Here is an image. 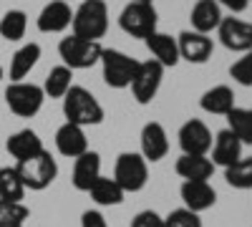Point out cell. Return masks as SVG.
I'll list each match as a JSON object with an SVG mask.
<instances>
[{
	"mask_svg": "<svg viewBox=\"0 0 252 227\" xmlns=\"http://www.w3.org/2000/svg\"><path fill=\"white\" fill-rule=\"evenodd\" d=\"M63 116H66L68 124H76L81 129L96 127V124L103 121V106L83 86H71L68 94L63 96Z\"/></svg>",
	"mask_w": 252,
	"mask_h": 227,
	"instance_id": "6da1fadb",
	"label": "cell"
},
{
	"mask_svg": "<svg viewBox=\"0 0 252 227\" xmlns=\"http://www.w3.org/2000/svg\"><path fill=\"white\" fill-rule=\"evenodd\" d=\"M73 35L83 40H98L109 31V8L103 0H83L71 20Z\"/></svg>",
	"mask_w": 252,
	"mask_h": 227,
	"instance_id": "7a4b0ae2",
	"label": "cell"
},
{
	"mask_svg": "<svg viewBox=\"0 0 252 227\" xmlns=\"http://www.w3.org/2000/svg\"><path fill=\"white\" fill-rule=\"evenodd\" d=\"M98 64H101V71H103V81H106V86H111V89L131 86V81L139 71L136 58L126 56L121 51H114V48H103Z\"/></svg>",
	"mask_w": 252,
	"mask_h": 227,
	"instance_id": "3957f363",
	"label": "cell"
},
{
	"mask_svg": "<svg viewBox=\"0 0 252 227\" xmlns=\"http://www.w3.org/2000/svg\"><path fill=\"white\" fill-rule=\"evenodd\" d=\"M15 169H18L20 179H23L26 190H35V192L51 187L53 179L58 177V164L51 157V152H46V149L38 152L31 159H26V162H18Z\"/></svg>",
	"mask_w": 252,
	"mask_h": 227,
	"instance_id": "277c9868",
	"label": "cell"
},
{
	"mask_svg": "<svg viewBox=\"0 0 252 227\" xmlns=\"http://www.w3.org/2000/svg\"><path fill=\"white\" fill-rule=\"evenodd\" d=\"M114 179L124 192H139L146 187V179H149V162L136 152H124L116 159Z\"/></svg>",
	"mask_w": 252,
	"mask_h": 227,
	"instance_id": "5b68a950",
	"label": "cell"
},
{
	"mask_svg": "<svg viewBox=\"0 0 252 227\" xmlns=\"http://www.w3.org/2000/svg\"><path fill=\"white\" fill-rule=\"evenodd\" d=\"M101 43L98 40H83L78 35H68L58 43V53L63 58V66H68L71 71L76 68H91L98 64L101 58Z\"/></svg>",
	"mask_w": 252,
	"mask_h": 227,
	"instance_id": "8992f818",
	"label": "cell"
},
{
	"mask_svg": "<svg viewBox=\"0 0 252 227\" xmlns=\"http://www.w3.org/2000/svg\"><path fill=\"white\" fill-rule=\"evenodd\" d=\"M159 15L152 3H129L121 15H119V26L124 33H129L131 38H146L157 31Z\"/></svg>",
	"mask_w": 252,
	"mask_h": 227,
	"instance_id": "52a82bcc",
	"label": "cell"
},
{
	"mask_svg": "<svg viewBox=\"0 0 252 227\" xmlns=\"http://www.w3.org/2000/svg\"><path fill=\"white\" fill-rule=\"evenodd\" d=\"M46 101V94L40 86L35 84H26V81H18V84H10L5 89V104L10 106V111L15 116H23V119H31L40 111Z\"/></svg>",
	"mask_w": 252,
	"mask_h": 227,
	"instance_id": "ba28073f",
	"label": "cell"
},
{
	"mask_svg": "<svg viewBox=\"0 0 252 227\" xmlns=\"http://www.w3.org/2000/svg\"><path fill=\"white\" fill-rule=\"evenodd\" d=\"M161 78H164V66H159L154 58L139 61V71L131 81V94L141 106L154 101V96L159 94V86H161Z\"/></svg>",
	"mask_w": 252,
	"mask_h": 227,
	"instance_id": "9c48e42d",
	"label": "cell"
},
{
	"mask_svg": "<svg viewBox=\"0 0 252 227\" xmlns=\"http://www.w3.org/2000/svg\"><path fill=\"white\" fill-rule=\"evenodd\" d=\"M179 147L189 157H207L212 149V131L207 129V124L199 119H189L179 129Z\"/></svg>",
	"mask_w": 252,
	"mask_h": 227,
	"instance_id": "30bf717a",
	"label": "cell"
},
{
	"mask_svg": "<svg viewBox=\"0 0 252 227\" xmlns=\"http://www.w3.org/2000/svg\"><path fill=\"white\" fill-rule=\"evenodd\" d=\"M217 35L227 51H237V53L252 51V23H245L240 18H222Z\"/></svg>",
	"mask_w": 252,
	"mask_h": 227,
	"instance_id": "8fae6325",
	"label": "cell"
},
{
	"mask_svg": "<svg viewBox=\"0 0 252 227\" xmlns=\"http://www.w3.org/2000/svg\"><path fill=\"white\" fill-rule=\"evenodd\" d=\"M177 46H179V58L189 61V64H207L215 51L212 38L197 31H182L177 38Z\"/></svg>",
	"mask_w": 252,
	"mask_h": 227,
	"instance_id": "7c38bea8",
	"label": "cell"
},
{
	"mask_svg": "<svg viewBox=\"0 0 252 227\" xmlns=\"http://www.w3.org/2000/svg\"><path fill=\"white\" fill-rule=\"evenodd\" d=\"M73 20V10L71 5L66 3V0H53V3H48L43 10H40L35 26L40 33H61L66 31L71 26Z\"/></svg>",
	"mask_w": 252,
	"mask_h": 227,
	"instance_id": "4fadbf2b",
	"label": "cell"
},
{
	"mask_svg": "<svg viewBox=\"0 0 252 227\" xmlns=\"http://www.w3.org/2000/svg\"><path fill=\"white\" fill-rule=\"evenodd\" d=\"M169 152V139L159 121H149L141 129V157L146 162H159Z\"/></svg>",
	"mask_w": 252,
	"mask_h": 227,
	"instance_id": "5bb4252c",
	"label": "cell"
},
{
	"mask_svg": "<svg viewBox=\"0 0 252 227\" xmlns=\"http://www.w3.org/2000/svg\"><path fill=\"white\" fill-rule=\"evenodd\" d=\"M144 40H146V48L152 51V56H154V61H157L159 66H164V68H174L179 61H182V58H179L177 38L166 35V33H161V31H154L152 35H146Z\"/></svg>",
	"mask_w": 252,
	"mask_h": 227,
	"instance_id": "9a60e30c",
	"label": "cell"
},
{
	"mask_svg": "<svg viewBox=\"0 0 252 227\" xmlns=\"http://www.w3.org/2000/svg\"><path fill=\"white\" fill-rule=\"evenodd\" d=\"M56 149H58L63 157L78 159L81 154L89 152V139H86V134H83L81 127L66 121V124H63V127H58V131H56Z\"/></svg>",
	"mask_w": 252,
	"mask_h": 227,
	"instance_id": "2e32d148",
	"label": "cell"
},
{
	"mask_svg": "<svg viewBox=\"0 0 252 227\" xmlns=\"http://www.w3.org/2000/svg\"><path fill=\"white\" fill-rule=\"evenodd\" d=\"M179 192H182V199H184V207L197 212V215L209 210L217 202V192L209 182H184Z\"/></svg>",
	"mask_w": 252,
	"mask_h": 227,
	"instance_id": "e0dca14e",
	"label": "cell"
},
{
	"mask_svg": "<svg viewBox=\"0 0 252 227\" xmlns=\"http://www.w3.org/2000/svg\"><path fill=\"white\" fill-rule=\"evenodd\" d=\"M242 159V144L240 139L229 131V129H222L217 136H215V147H212V164L217 167H232Z\"/></svg>",
	"mask_w": 252,
	"mask_h": 227,
	"instance_id": "ac0fdd59",
	"label": "cell"
},
{
	"mask_svg": "<svg viewBox=\"0 0 252 227\" xmlns=\"http://www.w3.org/2000/svg\"><path fill=\"white\" fill-rule=\"evenodd\" d=\"M189 20H192V31L197 33H212L220 28L222 23V8L217 0H197V5L192 8V15H189Z\"/></svg>",
	"mask_w": 252,
	"mask_h": 227,
	"instance_id": "d6986e66",
	"label": "cell"
},
{
	"mask_svg": "<svg viewBox=\"0 0 252 227\" xmlns=\"http://www.w3.org/2000/svg\"><path fill=\"white\" fill-rule=\"evenodd\" d=\"M101 177V157L96 152L81 154L73 164V187L78 192H89L91 184Z\"/></svg>",
	"mask_w": 252,
	"mask_h": 227,
	"instance_id": "ffe728a7",
	"label": "cell"
},
{
	"mask_svg": "<svg viewBox=\"0 0 252 227\" xmlns=\"http://www.w3.org/2000/svg\"><path fill=\"white\" fill-rule=\"evenodd\" d=\"M177 174L184 179V182H207L209 177L215 174V164L209 157H189V154H182L174 164Z\"/></svg>",
	"mask_w": 252,
	"mask_h": 227,
	"instance_id": "44dd1931",
	"label": "cell"
},
{
	"mask_svg": "<svg viewBox=\"0 0 252 227\" xmlns=\"http://www.w3.org/2000/svg\"><path fill=\"white\" fill-rule=\"evenodd\" d=\"M5 149L10 152L13 159L18 162H26L31 157H35L38 152H43V141H40V136L31 129H20L15 134L8 136V144H5Z\"/></svg>",
	"mask_w": 252,
	"mask_h": 227,
	"instance_id": "7402d4cb",
	"label": "cell"
},
{
	"mask_svg": "<svg viewBox=\"0 0 252 227\" xmlns=\"http://www.w3.org/2000/svg\"><path fill=\"white\" fill-rule=\"evenodd\" d=\"M202 109L207 111V114H217V116H227L229 111L235 109V91L229 89V86H224V84H220V86H212L209 91H204L202 94Z\"/></svg>",
	"mask_w": 252,
	"mask_h": 227,
	"instance_id": "603a6c76",
	"label": "cell"
},
{
	"mask_svg": "<svg viewBox=\"0 0 252 227\" xmlns=\"http://www.w3.org/2000/svg\"><path fill=\"white\" fill-rule=\"evenodd\" d=\"M38 58H40V46L38 43H26L23 48H18L10 58V78H13V84H18V81H23L33 66L38 64Z\"/></svg>",
	"mask_w": 252,
	"mask_h": 227,
	"instance_id": "cb8c5ba5",
	"label": "cell"
},
{
	"mask_svg": "<svg viewBox=\"0 0 252 227\" xmlns=\"http://www.w3.org/2000/svg\"><path fill=\"white\" fill-rule=\"evenodd\" d=\"M91 199L96 204H101V207H116V204L124 202V190L116 184L114 177H98L94 184H91V190H89Z\"/></svg>",
	"mask_w": 252,
	"mask_h": 227,
	"instance_id": "d4e9b609",
	"label": "cell"
},
{
	"mask_svg": "<svg viewBox=\"0 0 252 227\" xmlns=\"http://www.w3.org/2000/svg\"><path fill=\"white\" fill-rule=\"evenodd\" d=\"M26 197V184L15 167H0V199L20 202Z\"/></svg>",
	"mask_w": 252,
	"mask_h": 227,
	"instance_id": "484cf974",
	"label": "cell"
},
{
	"mask_svg": "<svg viewBox=\"0 0 252 227\" xmlns=\"http://www.w3.org/2000/svg\"><path fill=\"white\" fill-rule=\"evenodd\" d=\"M71 78H73V71L68 66H56V68H51V73L46 76L40 89H43V94L51 96V98H63L71 89Z\"/></svg>",
	"mask_w": 252,
	"mask_h": 227,
	"instance_id": "4316f807",
	"label": "cell"
},
{
	"mask_svg": "<svg viewBox=\"0 0 252 227\" xmlns=\"http://www.w3.org/2000/svg\"><path fill=\"white\" fill-rule=\"evenodd\" d=\"M229 131H232L240 144H252V109H232L227 114Z\"/></svg>",
	"mask_w": 252,
	"mask_h": 227,
	"instance_id": "83f0119b",
	"label": "cell"
},
{
	"mask_svg": "<svg viewBox=\"0 0 252 227\" xmlns=\"http://www.w3.org/2000/svg\"><path fill=\"white\" fill-rule=\"evenodd\" d=\"M28 28V15L23 10H8L0 18V35L5 40H20Z\"/></svg>",
	"mask_w": 252,
	"mask_h": 227,
	"instance_id": "f1b7e54d",
	"label": "cell"
},
{
	"mask_svg": "<svg viewBox=\"0 0 252 227\" xmlns=\"http://www.w3.org/2000/svg\"><path fill=\"white\" fill-rule=\"evenodd\" d=\"M224 179L235 190H252V157L240 159L237 164L224 169Z\"/></svg>",
	"mask_w": 252,
	"mask_h": 227,
	"instance_id": "f546056e",
	"label": "cell"
},
{
	"mask_svg": "<svg viewBox=\"0 0 252 227\" xmlns=\"http://www.w3.org/2000/svg\"><path fill=\"white\" fill-rule=\"evenodd\" d=\"M31 210L23 202H5L0 199V227H23Z\"/></svg>",
	"mask_w": 252,
	"mask_h": 227,
	"instance_id": "4dcf8cb0",
	"label": "cell"
},
{
	"mask_svg": "<svg viewBox=\"0 0 252 227\" xmlns=\"http://www.w3.org/2000/svg\"><path fill=\"white\" fill-rule=\"evenodd\" d=\"M164 227H202V220H199L197 212L179 207V210H172L164 217Z\"/></svg>",
	"mask_w": 252,
	"mask_h": 227,
	"instance_id": "1f68e13d",
	"label": "cell"
},
{
	"mask_svg": "<svg viewBox=\"0 0 252 227\" xmlns=\"http://www.w3.org/2000/svg\"><path fill=\"white\" fill-rule=\"evenodd\" d=\"M229 76H232L240 86H252V51H247L242 58H237L229 66Z\"/></svg>",
	"mask_w": 252,
	"mask_h": 227,
	"instance_id": "d6a6232c",
	"label": "cell"
},
{
	"mask_svg": "<svg viewBox=\"0 0 252 227\" xmlns=\"http://www.w3.org/2000/svg\"><path fill=\"white\" fill-rule=\"evenodd\" d=\"M131 227H164V217L157 215L154 210H144L131 220Z\"/></svg>",
	"mask_w": 252,
	"mask_h": 227,
	"instance_id": "836d02e7",
	"label": "cell"
},
{
	"mask_svg": "<svg viewBox=\"0 0 252 227\" xmlns=\"http://www.w3.org/2000/svg\"><path fill=\"white\" fill-rule=\"evenodd\" d=\"M81 227H109V222H106V217H103L101 212L89 210V212L81 215Z\"/></svg>",
	"mask_w": 252,
	"mask_h": 227,
	"instance_id": "e575fe53",
	"label": "cell"
},
{
	"mask_svg": "<svg viewBox=\"0 0 252 227\" xmlns=\"http://www.w3.org/2000/svg\"><path fill=\"white\" fill-rule=\"evenodd\" d=\"M217 3L224 5L227 10H232V13H242V10H247L250 0H217Z\"/></svg>",
	"mask_w": 252,
	"mask_h": 227,
	"instance_id": "d590c367",
	"label": "cell"
},
{
	"mask_svg": "<svg viewBox=\"0 0 252 227\" xmlns=\"http://www.w3.org/2000/svg\"><path fill=\"white\" fill-rule=\"evenodd\" d=\"M129 3H154V0H129Z\"/></svg>",
	"mask_w": 252,
	"mask_h": 227,
	"instance_id": "8d00e7d4",
	"label": "cell"
},
{
	"mask_svg": "<svg viewBox=\"0 0 252 227\" xmlns=\"http://www.w3.org/2000/svg\"><path fill=\"white\" fill-rule=\"evenodd\" d=\"M0 78H3V66H0Z\"/></svg>",
	"mask_w": 252,
	"mask_h": 227,
	"instance_id": "74e56055",
	"label": "cell"
},
{
	"mask_svg": "<svg viewBox=\"0 0 252 227\" xmlns=\"http://www.w3.org/2000/svg\"><path fill=\"white\" fill-rule=\"evenodd\" d=\"M66 3H71V0H66ZM81 3H83V0H81Z\"/></svg>",
	"mask_w": 252,
	"mask_h": 227,
	"instance_id": "f35d334b",
	"label": "cell"
}]
</instances>
